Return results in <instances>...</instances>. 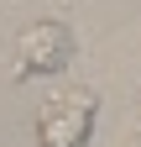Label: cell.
<instances>
[{"mask_svg": "<svg viewBox=\"0 0 141 147\" xmlns=\"http://www.w3.org/2000/svg\"><path fill=\"white\" fill-rule=\"evenodd\" d=\"M73 32H68L58 16H42V21H26L16 32V79H52L73 63Z\"/></svg>", "mask_w": 141, "mask_h": 147, "instance_id": "cell-2", "label": "cell"}, {"mask_svg": "<svg viewBox=\"0 0 141 147\" xmlns=\"http://www.w3.org/2000/svg\"><path fill=\"white\" fill-rule=\"evenodd\" d=\"M94 121H99V95L84 84H63L37 105L31 131H37V147H89Z\"/></svg>", "mask_w": 141, "mask_h": 147, "instance_id": "cell-1", "label": "cell"}]
</instances>
